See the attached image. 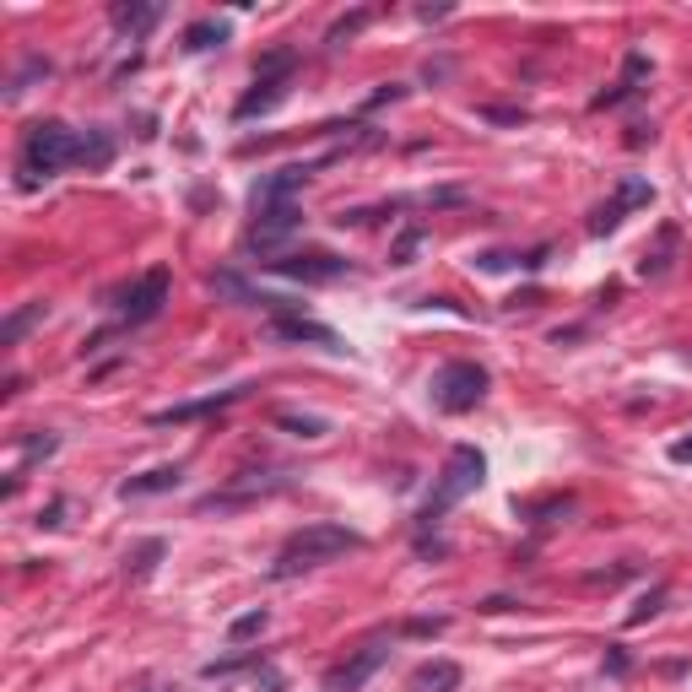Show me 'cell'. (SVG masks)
<instances>
[{
	"instance_id": "obj_13",
	"label": "cell",
	"mask_w": 692,
	"mask_h": 692,
	"mask_svg": "<svg viewBox=\"0 0 692 692\" xmlns=\"http://www.w3.org/2000/svg\"><path fill=\"white\" fill-rule=\"evenodd\" d=\"M114 163V141L109 130H87V136H76V168H109Z\"/></svg>"
},
{
	"instance_id": "obj_7",
	"label": "cell",
	"mask_w": 692,
	"mask_h": 692,
	"mask_svg": "<svg viewBox=\"0 0 692 692\" xmlns=\"http://www.w3.org/2000/svg\"><path fill=\"white\" fill-rule=\"evenodd\" d=\"M168 303V271H146L136 287L125 292V303H119V314H125V325H146V319H157Z\"/></svg>"
},
{
	"instance_id": "obj_9",
	"label": "cell",
	"mask_w": 692,
	"mask_h": 692,
	"mask_svg": "<svg viewBox=\"0 0 692 692\" xmlns=\"http://www.w3.org/2000/svg\"><path fill=\"white\" fill-rule=\"evenodd\" d=\"M303 179H309V163H292V168L265 173V179H255V190H249V206H255V211L282 206V201H292V190H303Z\"/></svg>"
},
{
	"instance_id": "obj_14",
	"label": "cell",
	"mask_w": 692,
	"mask_h": 692,
	"mask_svg": "<svg viewBox=\"0 0 692 692\" xmlns=\"http://www.w3.org/2000/svg\"><path fill=\"white\" fill-rule=\"evenodd\" d=\"M271 336H282V341H319V346H336V330H330V325H314V319H292V314L276 319Z\"/></svg>"
},
{
	"instance_id": "obj_20",
	"label": "cell",
	"mask_w": 692,
	"mask_h": 692,
	"mask_svg": "<svg viewBox=\"0 0 692 692\" xmlns=\"http://www.w3.org/2000/svg\"><path fill=\"white\" fill-rule=\"evenodd\" d=\"M265 622H271V617H265V611L255 606V611H244V617H233V622H228V638H233V644H249V638H260V633H265Z\"/></svg>"
},
{
	"instance_id": "obj_27",
	"label": "cell",
	"mask_w": 692,
	"mask_h": 692,
	"mask_svg": "<svg viewBox=\"0 0 692 692\" xmlns=\"http://www.w3.org/2000/svg\"><path fill=\"white\" fill-rule=\"evenodd\" d=\"M422 244V233L411 228V233H401V244H395V265H411V249Z\"/></svg>"
},
{
	"instance_id": "obj_1",
	"label": "cell",
	"mask_w": 692,
	"mask_h": 692,
	"mask_svg": "<svg viewBox=\"0 0 692 692\" xmlns=\"http://www.w3.org/2000/svg\"><path fill=\"white\" fill-rule=\"evenodd\" d=\"M357 547H363V536H357V530H346V525H303L298 536H292L287 547L276 552L271 579L309 574V568H325V563H336V557L357 552Z\"/></svg>"
},
{
	"instance_id": "obj_15",
	"label": "cell",
	"mask_w": 692,
	"mask_h": 692,
	"mask_svg": "<svg viewBox=\"0 0 692 692\" xmlns=\"http://www.w3.org/2000/svg\"><path fill=\"white\" fill-rule=\"evenodd\" d=\"M233 401H244V390H217V395H206V401H190V406H173V411H157V428L163 422H190V417H206V411H217V406H233Z\"/></svg>"
},
{
	"instance_id": "obj_22",
	"label": "cell",
	"mask_w": 692,
	"mask_h": 692,
	"mask_svg": "<svg viewBox=\"0 0 692 692\" xmlns=\"http://www.w3.org/2000/svg\"><path fill=\"white\" fill-rule=\"evenodd\" d=\"M622 217H628V206H622V201H606V206H601V211H595V217H590V233H595V238L617 233V228H622Z\"/></svg>"
},
{
	"instance_id": "obj_8",
	"label": "cell",
	"mask_w": 692,
	"mask_h": 692,
	"mask_svg": "<svg viewBox=\"0 0 692 692\" xmlns=\"http://www.w3.org/2000/svg\"><path fill=\"white\" fill-rule=\"evenodd\" d=\"M298 228H303V211L292 206V201L265 206V211H255V228H249V249H276L287 233H298Z\"/></svg>"
},
{
	"instance_id": "obj_5",
	"label": "cell",
	"mask_w": 692,
	"mask_h": 692,
	"mask_svg": "<svg viewBox=\"0 0 692 692\" xmlns=\"http://www.w3.org/2000/svg\"><path fill=\"white\" fill-rule=\"evenodd\" d=\"M292 65H298V55L292 49H276V55H265L255 65V92H244L238 98V119H255V114H271L276 103L287 98V82H292Z\"/></svg>"
},
{
	"instance_id": "obj_19",
	"label": "cell",
	"mask_w": 692,
	"mask_h": 692,
	"mask_svg": "<svg viewBox=\"0 0 692 692\" xmlns=\"http://www.w3.org/2000/svg\"><path fill=\"white\" fill-rule=\"evenodd\" d=\"M49 309H44V303H28V309H17V314H11L6 319V325H0V346H17L22 336H28V330L38 325V319H44Z\"/></svg>"
},
{
	"instance_id": "obj_4",
	"label": "cell",
	"mask_w": 692,
	"mask_h": 692,
	"mask_svg": "<svg viewBox=\"0 0 692 692\" xmlns=\"http://www.w3.org/2000/svg\"><path fill=\"white\" fill-rule=\"evenodd\" d=\"M487 395V368L476 363H444L433 379V406L449 411V417H465V411H476Z\"/></svg>"
},
{
	"instance_id": "obj_17",
	"label": "cell",
	"mask_w": 692,
	"mask_h": 692,
	"mask_svg": "<svg viewBox=\"0 0 692 692\" xmlns=\"http://www.w3.org/2000/svg\"><path fill=\"white\" fill-rule=\"evenodd\" d=\"M157 17H163V6H157V0H152V6H114V28L130 33V38H141Z\"/></svg>"
},
{
	"instance_id": "obj_10",
	"label": "cell",
	"mask_w": 692,
	"mask_h": 692,
	"mask_svg": "<svg viewBox=\"0 0 692 692\" xmlns=\"http://www.w3.org/2000/svg\"><path fill=\"white\" fill-rule=\"evenodd\" d=\"M644 82H649V60H644V55H628V60H622V82L611 87V92H601V98H595V109H617V103L638 98V92H644Z\"/></svg>"
},
{
	"instance_id": "obj_2",
	"label": "cell",
	"mask_w": 692,
	"mask_h": 692,
	"mask_svg": "<svg viewBox=\"0 0 692 692\" xmlns=\"http://www.w3.org/2000/svg\"><path fill=\"white\" fill-rule=\"evenodd\" d=\"M76 163V130H65L60 119H38L22 136V179L38 184V179H55L60 168Z\"/></svg>"
},
{
	"instance_id": "obj_18",
	"label": "cell",
	"mask_w": 692,
	"mask_h": 692,
	"mask_svg": "<svg viewBox=\"0 0 692 692\" xmlns=\"http://www.w3.org/2000/svg\"><path fill=\"white\" fill-rule=\"evenodd\" d=\"M222 44H228V22H195V28H184V49H190V55L222 49Z\"/></svg>"
},
{
	"instance_id": "obj_3",
	"label": "cell",
	"mask_w": 692,
	"mask_h": 692,
	"mask_svg": "<svg viewBox=\"0 0 692 692\" xmlns=\"http://www.w3.org/2000/svg\"><path fill=\"white\" fill-rule=\"evenodd\" d=\"M482 476H487V460H482V449L460 444L455 455H449V465H444V476H438L433 498L422 503V525H433L438 514H449V509H455V503L465 498V492H476V487H482Z\"/></svg>"
},
{
	"instance_id": "obj_26",
	"label": "cell",
	"mask_w": 692,
	"mask_h": 692,
	"mask_svg": "<svg viewBox=\"0 0 692 692\" xmlns=\"http://www.w3.org/2000/svg\"><path fill=\"white\" fill-rule=\"evenodd\" d=\"M363 22H368V11H352V17H341L336 28H330V44H346V38H352L357 28H363Z\"/></svg>"
},
{
	"instance_id": "obj_11",
	"label": "cell",
	"mask_w": 692,
	"mask_h": 692,
	"mask_svg": "<svg viewBox=\"0 0 692 692\" xmlns=\"http://www.w3.org/2000/svg\"><path fill=\"white\" fill-rule=\"evenodd\" d=\"M384 665V644H368L363 655H357L352 665H341V671H330V692H357Z\"/></svg>"
},
{
	"instance_id": "obj_21",
	"label": "cell",
	"mask_w": 692,
	"mask_h": 692,
	"mask_svg": "<svg viewBox=\"0 0 692 692\" xmlns=\"http://www.w3.org/2000/svg\"><path fill=\"white\" fill-rule=\"evenodd\" d=\"M617 201L628 206V211H638V206H655V184H649V179H622Z\"/></svg>"
},
{
	"instance_id": "obj_16",
	"label": "cell",
	"mask_w": 692,
	"mask_h": 692,
	"mask_svg": "<svg viewBox=\"0 0 692 692\" xmlns=\"http://www.w3.org/2000/svg\"><path fill=\"white\" fill-rule=\"evenodd\" d=\"M460 676L465 671H460L455 660H433V665H422V671L411 676V687H417V692H455Z\"/></svg>"
},
{
	"instance_id": "obj_12",
	"label": "cell",
	"mask_w": 692,
	"mask_h": 692,
	"mask_svg": "<svg viewBox=\"0 0 692 692\" xmlns=\"http://www.w3.org/2000/svg\"><path fill=\"white\" fill-rule=\"evenodd\" d=\"M184 482V471H179V465H157V471H146V476H130V482L125 487H119V498H152V492H173V487H179Z\"/></svg>"
},
{
	"instance_id": "obj_30",
	"label": "cell",
	"mask_w": 692,
	"mask_h": 692,
	"mask_svg": "<svg viewBox=\"0 0 692 692\" xmlns=\"http://www.w3.org/2000/svg\"><path fill=\"white\" fill-rule=\"evenodd\" d=\"M141 692H163V687H141Z\"/></svg>"
},
{
	"instance_id": "obj_6",
	"label": "cell",
	"mask_w": 692,
	"mask_h": 692,
	"mask_svg": "<svg viewBox=\"0 0 692 692\" xmlns=\"http://www.w3.org/2000/svg\"><path fill=\"white\" fill-rule=\"evenodd\" d=\"M271 271H276V276H287V282L330 287V282H341V276H346V260L325 255V249H303V255H282V260H271Z\"/></svg>"
},
{
	"instance_id": "obj_25",
	"label": "cell",
	"mask_w": 692,
	"mask_h": 692,
	"mask_svg": "<svg viewBox=\"0 0 692 692\" xmlns=\"http://www.w3.org/2000/svg\"><path fill=\"white\" fill-rule=\"evenodd\" d=\"M660 601H665V590H649L644 601H638V606L628 611V628H644V622H649V617H655V611H660Z\"/></svg>"
},
{
	"instance_id": "obj_24",
	"label": "cell",
	"mask_w": 692,
	"mask_h": 692,
	"mask_svg": "<svg viewBox=\"0 0 692 692\" xmlns=\"http://www.w3.org/2000/svg\"><path fill=\"white\" fill-rule=\"evenodd\" d=\"M276 422H282L287 433H298V438H319V433H325V422H319V417H292V411H282Z\"/></svg>"
},
{
	"instance_id": "obj_29",
	"label": "cell",
	"mask_w": 692,
	"mask_h": 692,
	"mask_svg": "<svg viewBox=\"0 0 692 692\" xmlns=\"http://www.w3.org/2000/svg\"><path fill=\"white\" fill-rule=\"evenodd\" d=\"M671 460H676V465H687V460H692V438H682V444H671Z\"/></svg>"
},
{
	"instance_id": "obj_23",
	"label": "cell",
	"mask_w": 692,
	"mask_h": 692,
	"mask_svg": "<svg viewBox=\"0 0 692 692\" xmlns=\"http://www.w3.org/2000/svg\"><path fill=\"white\" fill-rule=\"evenodd\" d=\"M157 557H163V541H146V547H141L136 557H130V579H152Z\"/></svg>"
},
{
	"instance_id": "obj_28",
	"label": "cell",
	"mask_w": 692,
	"mask_h": 692,
	"mask_svg": "<svg viewBox=\"0 0 692 692\" xmlns=\"http://www.w3.org/2000/svg\"><path fill=\"white\" fill-rule=\"evenodd\" d=\"M60 514H65V503H49V509L38 514V525H49V530H55V525H60Z\"/></svg>"
}]
</instances>
